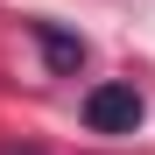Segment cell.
Returning <instances> with one entry per match:
<instances>
[{
    "instance_id": "3",
    "label": "cell",
    "mask_w": 155,
    "mask_h": 155,
    "mask_svg": "<svg viewBox=\"0 0 155 155\" xmlns=\"http://www.w3.org/2000/svg\"><path fill=\"white\" fill-rule=\"evenodd\" d=\"M0 155H42V148H21V141H7V148H0Z\"/></svg>"
},
{
    "instance_id": "1",
    "label": "cell",
    "mask_w": 155,
    "mask_h": 155,
    "mask_svg": "<svg viewBox=\"0 0 155 155\" xmlns=\"http://www.w3.org/2000/svg\"><path fill=\"white\" fill-rule=\"evenodd\" d=\"M141 92L134 85H92L85 92V127H92V134H134V127H141Z\"/></svg>"
},
{
    "instance_id": "2",
    "label": "cell",
    "mask_w": 155,
    "mask_h": 155,
    "mask_svg": "<svg viewBox=\"0 0 155 155\" xmlns=\"http://www.w3.org/2000/svg\"><path fill=\"white\" fill-rule=\"evenodd\" d=\"M35 49H42V64L57 71V78H78L85 71V35H71V28H57V21H35Z\"/></svg>"
}]
</instances>
